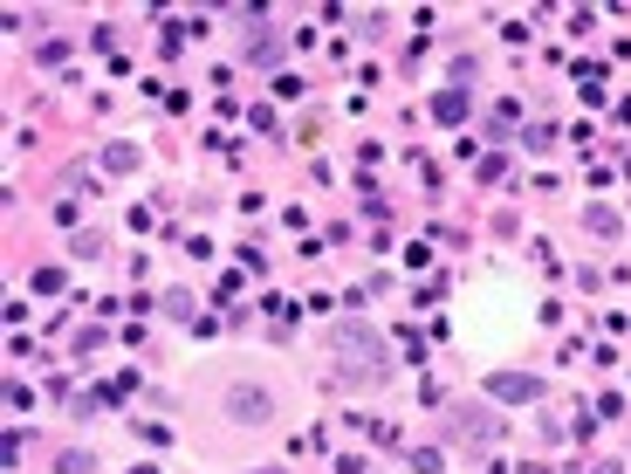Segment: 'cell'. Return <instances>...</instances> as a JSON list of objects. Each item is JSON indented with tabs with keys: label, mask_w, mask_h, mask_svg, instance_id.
<instances>
[{
	"label": "cell",
	"mask_w": 631,
	"mask_h": 474,
	"mask_svg": "<svg viewBox=\"0 0 631 474\" xmlns=\"http://www.w3.org/2000/svg\"><path fill=\"white\" fill-rule=\"evenodd\" d=\"M337 351H344V357H364V372H378V344H371L364 330H350V323L337 330Z\"/></svg>",
	"instance_id": "obj_1"
},
{
	"label": "cell",
	"mask_w": 631,
	"mask_h": 474,
	"mask_svg": "<svg viewBox=\"0 0 631 474\" xmlns=\"http://www.w3.org/2000/svg\"><path fill=\"white\" fill-rule=\"evenodd\" d=\"M487 385H495V399H536V392H542L536 378H515V372H501V378H487Z\"/></svg>",
	"instance_id": "obj_2"
},
{
	"label": "cell",
	"mask_w": 631,
	"mask_h": 474,
	"mask_svg": "<svg viewBox=\"0 0 631 474\" xmlns=\"http://www.w3.org/2000/svg\"><path fill=\"white\" fill-rule=\"evenodd\" d=\"M233 419H268V392H233Z\"/></svg>",
	"instance_id": "obj_3"
},
{
	"label": "cell",
	"mask_w": 631,
	"mask_h": 474,
	"mask_svg": "<svg viewBox=\"0 0 631 474\" xmlns=\"http://www.w3.org/2000/svg\"><path fill=\"white\" fill-rule=\"evenodd\" d=\"M433 118H440V124H460V118H467V97H460V90H446V97L433 103Z\"/></svg>",
	"instance_id": "obj_4"
}]
</instances>
